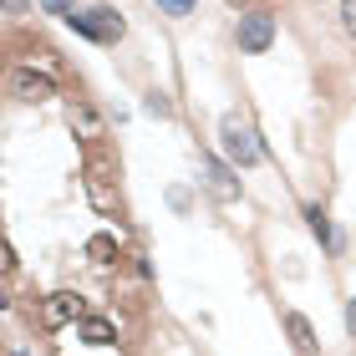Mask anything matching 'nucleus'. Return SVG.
I'll use <instances>...</instances> for the list:
<instances>
[{"label": "nucleus", "instance_id": "f257e3e1", "mask_svg": "<svg viewBox=\"0 0 356 356\" xmlns=\"http://www.w3.org/2000/svg\"><path fill=\"white\" fill-rule=\"evenodd\" d=\"M219 138H224V153H229V163L234 168H250V163H260V143H254V133L239 118H224L219 122Z\"/></svg>", "mask_w": 356, "mask_h": 356}, {"label": "nucleus", "instance_id": "f03ea898", "mask_svg": "<svg viewBox=\"0 0 356 356\" xmlns=\"http://www.w3.org/2000/svg\"><path fill=\"white\" fill-rule=\"evenodd\" d=\"M67 21H72V31H76V36H87V41H102V46L122 36V21H118L112 10H72Z\"/></svg>", "mask_w": 356, "mask_h": 356}, {"label": "nucleus", "instance_id": "7ed1b4c3", "mask_svg": "<svg viewBox=\"0 0 356 356\" xmlns=\"http://www.w3.org/2000/svg\"><path fill=\"white\" fill-rule=\"evenodd\" d=\"M270 41H275V15H270V10L239 15V51L260 56V51H270Z\"/></svg>", "mask_w": 356, "mask_h": 356}, {"label": "nucleus", "instance_id": "20e7f679", "mask_svg": "<svg viewBox=\"0 0 356 356\" xmlns=\"http://www.w3.org/2000/svg\"><path fill=\"white\" fill-rule=\"evenodd\" d=\"M10 92L21 97V102H46V97H56V82L41 76V72H31V67H15L10 72Z\"/></svg>", "mask_w": 356, "mask_h": 356}, {"label": "nucleus", "instance_id": "39448f33", "mask_svg": "<svg viewBox=\"0 0 356 356\" xmlns=\"http://www.w3.org/2000/svg\"><path fill=\"white\" fill-rule=\"evenodd\" d=\"M41 316H46V326H72V321L87 316V305H82V296H72V290H56Z\"/></svg>", "mask_w": 356, "mask_h": 356}, {"label": "nucleus", "instance_id": "423d86ee", "mask_svg": "<svg viewBox=\"0 0 356 356\" xmlns=\"http://www.w3.org/2000/svg\"><path fill=\"white\" fill-rule=\"evenodd\" d=\"M204 173H209V188L219 193V199H234L239 193V184H234V173L219 163V158H204Z\"/></svg>", "mask_w": 356, "mask_h": 356}, {"label": "nucleus", "instance_id": "0eeeda50", "mask_svg": "<svg viewBox=\"0 0 356 356\" xmlns=\"http://www.w3.org/2000/svg\"><path fill=\"white\" fill-rule=\"evenodd\" d=\"M285 331H290V346L296 351H316V331H311V321H305L300 311L285 316Z\"/></svg>", "mask_w": 356, "mask_h": 356}, {"label": "nucleus", "instance_id": "6e6552de", "mask_svg": "<svg viewBox=\"0 0 356 356\" xmlns=\"http://www.w3.org/2000/svg\"><path fill=\"white\" fill-rule=\"evenodd\" d=\"M82 341L107 346V341H118V331H112V321H102V316H82Z\"/></svg>", "mask_w": 356, "mask_h": 356}, {"label": "nucleus", "instance_id": "1a4fd4ad", "mask_svg": "<svg viewBox=\"0 0 356 356\" xmlns=\"http://www.w3.org/2000/svg\"><path fill=\"white\" fill-rule=\"evenodd\" d=\"M87 193H92V204L102 209V214H112V209H118V193L107 188V178H87Z\"/></svg>", "mask_w": 356, "mask_h": 356}, {"label": "nucleus", "instance_id": "9d476101", "mask_svg": "<svg viewBox=\"0 0 356 356\" xmlns=\"http://www.w3.org/2000/svg\"><path fill=\"white\" fill-rule=\"evenodd\" d=\"M305 219H311V234L321 239V245H336V234H331V224H326V209H321V204H311V209H305Z\"/></svg>", "mask_w": 356, "mask_h": 356}, {"label": "nucleus", "instance_id": "9b49d317", "mask_svg": "<svg viewBox=\"0 0 356 356\" xmlns=\"http://www.w3.org/2000/svg\"><path fill=\"white\" fill-rule=\"evenodd\" d=\"M72 127H76V133H87V138H97V133H102V118H97L92 107H72Z\"/></svg>", "mask_w": 356, "mask_h": 356}, {"label": "nucleus", "instance_id": "f8f14e48", "mask_svg": "<svg viewBox=\"0 0 356 356\" xmlns=\"http://www.w3.org/2000/svg\"><path fill=\"white\" fill-rule=\"evenodd\" d=\"M87 254H92V260H112V254H118V239H112V234H92Z\"/></svg>", "mask_w": 356, "mask_h": 356}, {"label": "nucleus", "instance_id": "ddd939ff", "mask_svg": "<svg viewBox=\"0 0 356 356\" xmlns=\"http://www.w3.org/2000/svg\"><path fill=\"white\" fill-rule=\"evenodd\" d=\"M143 112H153V118H168V112H173V102H168L163 92H148V97H143Z\"/></svg>", "mask_w": 356, "mask_h": 356}, {"label": "nucleus", "instance_id": "4468645a", "mask_svg": "<svg viewBox=\"0 0 356 356\" xmlns=\"http://www.w3.org/2000/svg\"><path fill=\"white\" fill-rule=\"evenodd\" d=\"M193 6H199V0H158V10H163V15H188Z\"/></svg>", "mask_w": 356, "mask_h": 356}, {"label": "nucleus", "instance_id": "2eb2a0df", "mask_svg": "<svg viewBox=\"0 0 356 356\" xmlns=\"http://www.w3.org/2000/svg\"><path fill=\"white\" fill-rule=\"evenodd\" d=\"M41 6H46V10H51V15H72V10H76V6H72V0H41Z\"/></svg>", "mask_w": 356, "mask_h": 356}, {"label": "nucleus", "instance_id": "dca6fc26", "mask_svg": "<svg viewBox=\"0 0 356 356\" xmlns=\"http://www.w3.org/2000/svg\"><path fill=\"white\" fill-rule=\"evenodd\" d=\"M341 21H346V31L356 36V0H346V6H341Z\"/></svg>", "mask_w": 356, "mask_h": 356}, {"label": "nucleus", "instance_id": "f3484780", "mask_svg": "<svg viewBox=\"0 0 356 356\" xmlns=\"http://www.w3.org/2000/svg\"><path fill=\"white\" fill-rule=\"evenodd\" d=\"M346 331L356 336V300H346Z\"/></svg>", "mask_w": 356, "mask_h": 356}]
</instances>
